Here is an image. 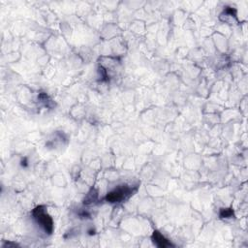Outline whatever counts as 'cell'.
<instances>
[{"mask_svg":"<svg viewBox=\"0 0 248 248\" xmlns=\"http://www.w3.org/2000/svg\"><path fill=\"white\" fill-rule=\"evenodd\" d=\"M33 216L37 223L47 232L51 233L53 231V222L51 217L48 215V213L46 210V207L43 205L37 206L33 210Z\"/></svg>","mask_w":248,"mask_h":248,"instance_id":"1","label":"cell"},{"mask_svg":"<svg viewBox=\"0 0 248 248\" xmlns=\"http://www.w3.org/2000/svg\"><path fill=\"white\" fill-rule=\"evenodd\" d=\"M132 194H133V188L127 185H122L117 187L113 191L109 192L107 195L106 200L109 202H120L128 199Z\"/></svg>","mask_w":248,"mask_h":248,"instance_id":"2","label":"cell"},{"mask_svg":"<svg viewBox=\"0 0 248 248\" xmlns=\"http://www.w3.org/2000/svg\"><path fill=\"white\" fill-rule=\"evenodd\" d=\"M152 239H153V242L158 246V247H162V248H165V247H170V246H172V244L167 239L165 238V236L159 232L158 231H154L153 234H152Z\"/></svg>","mask_w":248,"mask_h":248,"instance_id":"3","label":"cell"}]
</instances>
